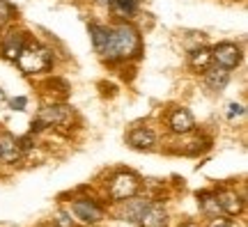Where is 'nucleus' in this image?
<instances>
[{
	"label": "nucleus",
	"instance_id": "24",
	"mask_svg": "<svg viewBox=\"0 0 248 227\" xmlns=\"http://www.w3.org/2000/svg\"><path fill=\"white\" fill-rule=\"evenodd\" d=\"M182 227H200V225H198V223H184Z\"/></svg>",
	"mask_w": 248,
	"mask_h": 227
},
{
	"label": "nucleus",
	"instance_id": "21",
	"mask_svg": "<svg viewBox=\"0 0 248 227\" xmlns=\"http://www.w3.org/2000/svg\"><path fill=\"white\" fill-rule=\"evenodd\" d=\"M237 115H244V106L232 104V106H230V110H228V117H237Z\"/></svg>",
	"mask_w": 248,
	"mask_h": 227
},
{
	"label": "nucleus",
	"instance_id": "20",
	"mask_svg": "<svg viewBox=\"0 0 248 227\" xmlns=\"http://www.w3.org/2000/svg\"><path fill=\"white\" fill-rule=\"evenodd\" d=\"M26 104H28L26 96H18V99H12V101H9V106H12L14 110H23V108H26Z\"/></svg>",
	"mask_w": 248,
	"mask_h": 227
},
{
	"label": "nucleus",
	"instance_id": "7",
	"mask_svg": "<svg viewBox=\"0 0 248 227\" xmlns=\"http://www.w3.org/2000/svg\"><path fill=\"white\" fill-rule=\"evenodd\" d=\"M74 213H76V218H80L83 223H99V220L104 218V211L99 204H94L92 200H76L74 202Z\"/></svg>",
	"mask_w": 248,
	"mask_h": 227
},
{
	"label": "nucleus",
	"instance_id": "18",
	"mask_svg": "<svg viewBox=\"0 0 248 227\" xmlns=\"http://www.w3.org/2000/svg\"><path fill=\"white\" fill-rule=\"evenodd\" d=\"M145 204H147V202H142V200H133V202L126 200L124 218H126V220H131V223H138V216H140V211L145 209Z\"/></svg>",
	"mask_w": 248,
	"mask_h": 227
},
{
	"label": "nucleus",
	"instance_id": "10",
	"mask_svg": "<svg viewBox=\"0 0 248 227\" xmlns=\"http://www.w3.org/2000/svg\"><path fill=\"white\" fill-rule=\"evenodd\" d=\"M216 200H218V207H221L223 213H228V216H237L241 213L244 209V202L237 193L232 191H223V193H216Z\"/></svg>",
	"mask_w": 248,
	"mask_h": 227
},
{
	"label": "nucleus",
	"instance_id": "22",
	"mask_svg": "<svg viewBox=\"0 0 248 227\" xmlns=\"http://www.w3.org/2000/svg\"><path fill=\"white\" fill-rule=\"evenodd\" d=\"M209 227H232V223L225 218H214L212 223H209Z\"/></svg>",
	"mask_w": 248,
	"mask_h": 227
},
{
	"label": "nucleus",
	"instance_id": "5",
	"mask_svg": "<svg viewBox=\"0 0 248 227\" xmlns=\"http://www.w3.org/2000/svg\"><path fill=\"white\" fill-rule=\"evenodd\" d=\"M37 120L44 124V126H64L71 120V110L67 106H48V108L39 110Z\"/></svg>",
	"mask_w": 248,
	"mask_h": 227
},
{
	"label": "nucleus",
	"instance_id": "1",
	"mask_svg": "<svg viewBox=\"0 0 248 227\" xmlns=\"http://www.w3.org/2000/svg\"><path fill=\"white\" fill-rule=\"evenodd\" d=\"M138 48H140L138 32L131 26H120L115 30H110V37H108L104 55H106L108 60H124V58H131Z\"/></svg>",
	"mask_w": 248,
	"mask_h": 227
},
{
	"label": "nucleus",
	"instance_id": "12",
	"mask_svg": "<svg viewBox=\"0 0 248 227\" xmlns=\"http://www.w3.org/2000/svg\"><path fill=\"white\" fill-rule=\"evenodd\" d=\"M129 145L133 149H152L156 145V136L150 129H133L129 133Z\"/></svg>",
	"mask_w": 248,
	"mask_h": 227
},
{
	"label": "nucleus",
	"instance_id": "2",
	"mask_svg": "<svg viewBox=\"0 0 248 227\" xmlns=\"http://www.w3.org/2000/svg\"><path fill=\"white\" fill-rule=\"evenodd\" d=\"M18 67L23 74H42V71L51 69L53 64V55L48 48L39 44H32V46H23V51L18 53Z\"/></svg>",
	"mask_w": 248,
	"mask_h": 227
},
{
	"label": "nucleus",
	"instance_id": "14",
	"mask_svg": "<svg viewBox=\"0 0 248 227\" xmlns=\"http://www.w3.org/2000/svg\"><path fill=\"white\" fill-rule=\"evenodd\" d=\"M90 35H92V42H94V48L97 53H104L106 51V44H108V37H110V30L99 23H92L90 26Z\"/></svg>",
	"mask_w": 248,
	"mask_h": 227
},
{
	"label": "nucleus",
	"instance_id": "16",
	"mask_svg": "<svg viewBox=\"0 0 248 227\" xmlns=\"http://www.w3.org/2000/svg\"><path fill=\"white\" fill-rule=\"evenodd\" d=\"M198 202H200V209L207 213V216H218V200H216V195L214 193H198Z\"/></svg>",
	"mask_w": 248,
	"mask_h": 227
},
{
	"label": "nucleus",
	"instance_id": "23",
	"mask_svg": "<svg viewBox=\"0 0 248 227\" xmlns=\"http://www.w3.org/2000/svg\"><path fill=\"white\" fill-rule=\"evenodd\" d=\"M58 225H60V227H69L71 225L69 216H67V213H60V216H58Z\"/></svg>",
	"mask_w": 248,
	"mask_h": 227
},
{
	"label": "nucleus",
	"instance_id": "26",
	"mask_svg": "<svg viewBox=\"0 0 248 227\" xmlns=\"http://www.w3.org/2000/svg\"><path fill=\"white\" fill-rule=\"evenodd\" d=\"M0 101H5V92L2 90H0Z\"/></svg>",
	"mask_w": 248,
	"mask_h": 227
},
{
	"label": "nucleus",
	"instance_id": "17",
	"mask_svg": "<svg viewBox=\"0 0 248 227\" xmlns=\"http://www.w3.org/2000/svg\"><path fill=\"white\" fill-rule=\"evenodd\" d=\"M108 7L115 12L117 16L122 18H129L136 14V0H110V5Z\"/></svg>",
	"mask_w": 248,
	"mask_h": 227
},
{
	"label": "nucleus",
	"instance_id": "19",
	"mask_svg": "<svg viewBox=\"0 0 248 227\" xmlns=\"http://www.w3.org/2000/svg\"><path fill=\"white\" fill-rule=\"evenodd\" d=\"M12 16H14V7L9 5L7 0H0V26H2V23H7Z\"/></svg>",
	"mask_w": 248,
	"mask_h": 227
},
{
	"label": "nucleus",
	"instance_id": "13",
	"mask_svg": "<svg viewBox=\"0 0 248 227\" xmlns=\"http://www.w3.org/2000/svg\"><path fill=\"white\" fill-rule=\"evenodd\" d=\"M204 80H207V85H209L212 90H223L225 85H228V80H230V74H228V69H223V67L207 69Z\"/></svg>",
	"mask_w": 248,
	"mask_h": 227
},
{
	"label": "nucleus",
	"instance_id": "11",
	"mask_svg": "<svg viewBox=\"0 0 248 227\" xmlns=\"http://www.w3.org/2000/svg\"><path fill=\"white\" fill-rule=\"evenodd\" d=\"M168 124H170V129H172L175 133H188L195 126L193 115L188 113L186 108H177V110H172Z\"/></svg>",
	"mask_w": 248,
	"mask_h": 227
},
{
	"label": "nucleus",
	"instance_id": "4",
	"mask_svg": "<svg viewBox=\"0 0 248 227\" xmlns=\"http://www.w3.org/2000/svg\"><path fill=\"white\" fill-rule=\"evenodd\" d=\"M212 60L223 69H234L241 62V51L234 44H218L212 51Z\"/></svg>",
	"mask_w": 248,
	"mask_h": 227
},
{
	"label": "nucleus",
	"instance_id": "3",
	"mask_svg": "<svg viewBox=\"0 0 248 227\" xmlns=\"http://www.w3.org/2000/svg\"><path fill=\"white\" fill-rule=\"evenodd\" d=\"M140 188V179L131 172H120L110 179V186H108V193H110V197L113 200H131L133 195L138 193Z\"/></svg>",
	"mask_w": 248,
	"mask_h": 227
},
{
	"label": "nucleus",
	"instance_id": "9",
	"mask_svg": "<svg viewBox=\"0 0 248 227\" xmlns=\"http://www.w3.org/2000/svg\"><path fill=\"white\" fill-rule=\"evenodd\" d=\"M21 158V147H18V140L12 133H0V161H7L14 163Z\"/></svg>",
	"mask_w": 248,
	"mask_h": 227
},
{
	"label": "nucleus",
	"instance_id": "15",
	"mask_svg": "<svg viewBox=\"0 0 248 227\" xmlns=\"http://www.w3.org/2000/svg\"><path fill=\"white\" fill-rule=\"evenodd\" d=\"M188 62L193 69H207L209 62H212V51L209 48H193L188 53Z\"/></svg>",
	"mask_w": 248,
	"mask_h": 227
},
{
	"label": "nucleus",
	"instance_id": "25",
	"mask_svg": "<svg viewBox=\"0 0 248 227\" xmlns=\"http://www.w3.org/2000/svg\"><path fill=\"white\" fill-rule=\"evenodd\" d=\"M99 5H110V0H97Z\"/></svg>",
	"mask_w": 248,
	"mask_h": 227
},
{
	"label": "nucleus",
	"instance_id": "8",
	"mask_svg": "<svg viewBox=\"0 0 248 227\" xmlns=\"http://www.w3.org/2000/svg\"><path fill=\"white\" fill-rule=\"evenodd\" d=\"M23 46H26V35L18 32V30H9L7 35L2 37V53H5L7 60L16 62L18 53L23 51Z\"/></svg>",
	"mask_w": 248,
	"mask_h": 227
},
{
	"label": "nucleus",
	"instance_id": "6",
	"mask_svg": "<svg viewBox=\"0 0 248 227\" xmlns=\"http://www.w3.org/2000/svg\"><path fill=\"white\" fill-rule=\"evenodd\" d=\"M166 209L156 204V202H147L145 209L138 216V225L140 227H166Z\"/></svg>",
	"mask_w": 248,
	"mask_h": 227
}]
</instances>
